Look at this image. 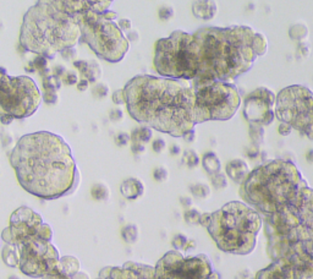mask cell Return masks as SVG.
<instances>
[{"instance_id": "1", "label": "cell", "mask_w": 313, "mask_h": 279, "mask_svg": "<svg viewBox=\"0 0 313 279\" xmlns=\"http://www.w3.org/2000/svg\"><path fill=\"white\" fill-rule=\"evenodd\" d=\"M10 164L22 189L46 201L68 196L80 184L70 146L53 132L24 135L10 153Z\"/></svg>"}, {"instance_id": "2", "label": "cell", "mask_w": 313, "mask_h": 279, "mask_svg": "<svg viewBox=\"0 0 313 279\" xmlns=\"http://www.w3.org/2000/svg\"><path fill=\"white\" fill-rule=\"evenodd\" d=\"M125 105L137 123L174 137L194 129L193 88L186 80L137 75L125 85Z\"/></svg>"}, {"instance_id": "3", "label": "cell", "mask_w": 313, "mask_h": 279, "mask_svg": "<svg viewBox=\"0 0 313 279\" xmlns=\"http://www.w3.org/2000/svg\"><path fill=\"white\" fill-rule=\"evenodd\" d=\"M193 34L199 56L196 81H233L251 70L255 61L267 53L265 34L248 26L199 28Z\"/></svg>"}, {"instance_id": "4", "label": "cell", "mask_w": 313, "mask_h": 279, "mask_svg": "<svg viewBox=\"0 0 313 279\" xmlns=\"http://www.w3.org/2000/svg\"><path fill=\"white\" fill-rule=\"evenodd\" d=\"M81 14L68 0H38L24 14L20 44L24 51L53 58L80 42Z\"/></svg>"}, {"instance_id": "5", "label": "cell", "mask_w": 313, "mask_h": 279, "mask_svg": "<svg viewBox=\"0 0 313 279\" xmlns=\"http://www.w3.org/2000/svg\"><path fill=\"white\" fill-rule=\"evenodd\" d=\"M309 187L299 168L288 159L265 160L250 172L240 185V196L261 214L289 208L296 212Z\"/></svg>"}, {"instance_id": "6", "label": "cell", "mask_w": 313, "mask_h": 279, "mask_svg": "<svg viewBox=\"0 0 313 279\" xmlns=\"http://www.w3.org/2000/svg\"><path fill=\"white\" fill-rule=\"evenodd\" d=\"M199 224L208 230L224 253L247 255L252 253L263 226L260 212L239 201L229 202L212 213H202Z\"/></svg>"}, {"instance_id": "7", "label": "cell", "mask_w": 313, "mask_h": 279, "mask_svg": "<svg viewBox=\"0 0 313 279\" xmlns=\"http://www.w3.org/2000/svg\"><path fill=\"white\" fill-rule=\"evenodd\" d=\"M153 66L162 77L193 80L199 71V56L193 34L172 32L154 44Z\"/></svg>"}, {"instance_id": "8", "label": "cell", "mask_w": 313, "mask_h": 279, "mask_svg": "<svg viewBox=\"0 0 313 279\" xmlns=\"http://www.w3.org/2000/svg\"><path fill=\"white\" fill-rule=\"evenodd\" d=\"M113 11H85L80 17L81 38L98 58L109 63H119L129 51L130 42L114 21Z\"/></svg>"}, {"instance_id": "9", "label": "cell", "mask_w": 313, "mask_h": 279, "mask_svg": "<svg viewBox=\"0 0 313 279\" xmlns=\"http://www.w3.org/2000/svg\"><path fill=\"white\" fill-rule=\"evenodd\" d=\"M194 123L231 119L241 105V95L230 81L192 80Z\"/></svg>"}, {"instance_id": "10", "label": "cell", "mask_w": 313, "mask_h": 279, "mask_svg": "<svg viewBox=\"0 0 313 279\" xmlns=\"http://www.w3.org/2000/svg\"><path fill=\"white\" fill-rule=\"evenodd\" d=\"M42 95L28 76H9L0 81V122L9 125L15 119H26L36 113Z\"/></svg>"}, {"instance_id": "11", "label": "cell", "mask_w": 313, "mask_h": 279, "mask_svg": "<svg viewBox=\"0 0 313 279\" xmlns=\"http://www.w3.org/2000/svg\"><path fill=\"white\" fill-rule=\"evenodd\" d=\"M275 118L313 141V92L302 85L280 91L275 98Z\"/></svg>"}, {"instance_id": "12", "label": "cell", "mask_w": 313, "mask_h": 279, "mask_svg": "<svg viewBox=\"0 0 313 279\" xmlns=\"http://www.w3.org/2000/svg\"><path fill=\"white\" fill-rule=\"evenodd\" d=\"M20 255L19 268L24 275L42 278L49 273L61 272L60 256L51 241L32 236L17 245Z\"/></svg>"}, {"instance_id": "13", "label": "cell", "mask_w": 313, "mask_h": 279, "mask_svg": "<svg viewBox=\"0 0 313 279\" xmlns=\"http://www.w3.org/2000/svg\"><path fill=\"white\" fill-rule=\"evenodd\" d=\"M277 95L268 87L261 86L251 91L243 101L242 114L248 124L268 127L275 119Z\"/></svg>"}, {"instance_id": "14", "label": "cell", "mask_w": 313, "mask_h": 279, "mask_svg": "<svg viewBox=\"0 0 313 279\" xmlns=\"http://www.w3.org/2000/svg\"><path fill=\"white\" fill-rule=\"evenodd\" d=\"M43 218L32 208L22 206L14 211L10 217V223L1 233V240L11 245H20L32 236H37Z\"/></svg>"}, {"instance_id": "15", "label": "cell", "mask_w": 313, "mask_h": 279, "mask_svg": "<svg viewBox=\"0 0 313 279\" xmlns=\"http://www.w3.org/2000/svg\"><path fill=\"white\" fill-rule=\"evenodd\" d=\"M250 167L247 163L241 158H235L226 163L225 165V174L231 181L235 184L241 185L246 180V178L250 174Z\"/></svg>"}, {"instance_id": "16", "label": "cell", "mask_w": 313, "mask_h": 279, "mask_svg": "<svg viewBox=\"0 0 313 279\" xmlns=\"http://www.w3.org/2000/svg\"><path fill=\"white\" fill-rule=\"evenodd\" d=\"M192 14L202 21H211L218 12V6L214 0H194L192 2Z\"/></svg>"}, {"instance_id": "17", "label": "cell", "mask_w": 313, "mask_h": 279, "mask_svg": "<svg viewBox=\"0 0 313 279\" xmlns=\"http://www.w3.org/2000/svg\"><path fill=\"white\" fill-rule=\"evenodd\" d=\"M146 186L139 178H127L120 185V192L129 201H135L144 195Z\"/></svg>"}, {"instance_id": "18", "label": "cell", "mask_w": 313, "mask_h": 279, "mask_svg": "<svg viewBox=\"0 0 313 279\" xmlns=\"http://www.w3.org/2000/svg\"><path fill=\"white\" fill-rule=\"evenodd\" d=\"M75 68L80 71L83 78L88 81V82H97L100 77H102V68H100L99 63L96 60H77L73 61Z\"/></svg>"}, {"instance_id": "19", "label": "cell", "mask_w": 313, "mask_h": 279, "mask_svg": "<svg viewBox=\"0 0 313 279\" xmlns=\"http://www.w3.org/2000/svg\"><path fill=\"white\" fill-rule=\"evenodd\" d=\"M71 4L75 5L81 12L96 11L104 12L108 11L114 0H68Z\"/></svg>"}, {"instance_id": "20", "label": "cell", "mask_w": 313, "mask_h": 279, "mask_svg": "<svg viewBox=\"0 0 313 279\" xmlns=\"http://www.w3.org/2000/svg\"><path fill=\"white\" fill-rule=\"evenodd\" d=\"M97 279H139L134 271L125 267H104Z\"/></svg>"}, {"instance_id": "21", "label": "cell", "mask_w": 313, "mask_h": 279, "mask_svg": "<svg viewBox=\"0 0 313 279\" xmlns=\"http://www.w3.org/2000/svg\"><path fill=\"white\" fill-rule=\"evenodd\" d=\"M201 164L202 167H203L204 172H206L209 177L221 172L220 158H219L218 154H217L216 152H213V151H208V152H206L202 155Z\"/></svg>"}, {"instance_id": "22", "label": "cell", "mask_w": 313, "mask_h": 279, "mask_svg": "<svg viewBox=\"0 0 313 279\" xmlns=\"http://www.w3.org/2000/svg\"><path fill=\"white\" fill-rule=\"evenodd\" d=\"M1 258L5 265L9 266V267L19 268L20 255L17 246L11 245V244H5L1 251Z\"/></svg>"}, {"instance_id": "23", "label": "cell", "mask_w": 313, "mask_h": 279, "mask_svg": "<svg viewBox=\"0 0 313 279\" xmlns=\"http://www.w3.org/2000/svg\"><path fill=\"white\" fill-rule=\"evenodd\" d=\"M60 267L64 275L72 277L76 273L80 272L81 263L75 256H63V257H60Z\"/></svg>"}, {"instance_id": "24", "label": "cell", "mask_w": 313, "mask_h": 279, "mask_svg": "<svg viewBox=\"0 0 313 279\" xmlns=\"http://www.w3.org/2000/svg\"><path fill=\"white\" fill-rule=\"evenodd\" d=\"M130 136H131V142H140L147 145L148 142H151L152 137H153V129L146 127V125H142V127L132 130Z\"/></svg>"}, {"instance_id": "25", "label": "cell", "mask_w": 313, "mask_h": 279, "mask_svg": "<svg viewBox=\"0 0 313 279\" xmlns=\"http://www.w3.org/2000/svg\"><path fill=\"white\" fill-rule=\"evenodd\" d=\"M256 279H284L279 261H274L272 265L265 267V270H261L256 275Z\"/></svg>"}, {"instance_id": "26", "label": "cell", "mask_w": 313, "mask_h": 279, "mask_svg": "<svg viewBox=\"0 0 313 279\" xmlns=\"http://www.w3.org/2000/svg\"><path fill=\"white\" fill-rule=\"evenodd\" d=\"M289 37L291 41L297 42H304L306 41V38L309 37V28L305 24L299 22V24H294L289 28Z\"/></svg>"}, {"instance_id": "27", "label": "cell", "mask_w": 313, "mask_h": 279, "mask_svg": "<svg viewBox=\"0 0 313 279\" xmlns=\"http://www.w3.org/2000/svg\"><path fill=\"white\" fill-rule=\"evenodd\" d=\"M248 135H250V140L252 145L260 147L265 142V127L257 124H248Z\"/></svg>"}, {"instance_id": "28", "label": "cell", "mask_w": 313, "mask_h": 279, "mask_svg": "<svg viewBox=\"0 0 313 279\" xmlns=\"http://www.w3.org/2000/svg\"><path fill=\"white\" fill-rule=\"evenodd\" d=\"M190 192L193 197L199 200H206L211 196V186L206 182H194L189 186Z\"/></svg>"}, {"instance_id": "29", "label": "cell", "mask_w": 313, "mask_h": 279, "mask_svg": "<svg viewBox=\"0 0 313 279\" xmlns=\"http://www.w3.org/2000/svg\"><path fill=\"white\" fill-rule=\"evenodd\" d=\"M122 240L126 244H136L140 239V229L136 224H127L121 230Z\"/></svg>"}, {"instance_id": "30", "label": "cell", "mask_w": 313, "mask_h": 279, "mask_svg": "<svg viewBox=\"0 0 313 279\" xmlns=\"http://www.w3.org/2000/svg\"><path fill=\"white\" fill-rule=\"evenodd\" d=\"M181 163L186 165L189 169H194V168H197L201 164V157H199L196 151L189 148V150H186L182 153Z\"/></svg>"}, {"instance_id": "31", "label": "cell", "mask_w": 313, "mask_h": 279, "mask_svg": "<svg viewBox=\"0 0 313 279\" xmlns=\"http://www.w3.org/2000/svg\"><path fill=\"white\" fill-rule=\"evenodd\" d=\"M91 195H92V197L96 201H107L110 196L109 187L105 184L98 182V184H95L92 186V189H91Z\"/></svg>"}, {"instance_id": "32", "label": "cell", "mask_w": 313, "mask_h": 279, "mask_svg": "<svg viewBox=\"0 0 313 279\" xmlns=\"http://www.w3.org/2000/svg\"><path fill=\"white\" fill-rule=\"evenodd\" d=\"M201 216L202 212L198 208L190 207V208H186V211H185L184 219L190 226H197V224H199V221H201Z\"/></svg>"}, {"instance_id": "33", "label": "cell", "mask_w": 313, "mask_h": 279, "mask_svg": "<svg viewBox=\"0 0 313 279\" xmlns=\"http://www.w3.org/2000/svg\"><path fill=\"white\" fill-rule=\"evenodd\" d=\"M211 182L216 190H224L228 187L229 178L226 177V174L219 172L217 174L211 175Z\"/></svg>"}, {"instance_id": "34", "label": "cell", "mask_w": 313, "mask_h": 279, "mask_svg": "<svg viewBox=\"0 0 313 279\" xmlns=\"http://www.w3.org/2000/svg\"><path fill=\"white\" fill-rule=\"evenodd\" d=\"M189 240L190 239L187 238L185 234L177 233L176 235H174V238L171 239V245H172V248H174V250L181 251V250H185V249H186V245H187V243H189Z\"/></svg>"}, {"instance_id": "35", "label": "cell", "mask_w": 313, "mask_h": 279, "mask_svg": "<svg viewBox=\"0 0 313 279\" xmlns=\"http://www.w3.org/2000/svg\"><path fill=\"white\" fill-rule=\"evenodd\" d=\"M175 11H174V7L169 6V5H163L158 9V17H159L160 21H170V20L174 17Z\"/></svg>"}, {"instance_id": "36", "label": "cell", "mask_w": 313, "mask_h": 279, "mask_svg": "<svg viewBox=\"0 0 313 279\" xmlns=\"http://www.w3.org/2000/svg\"><path fill=\"white\" fill-rule=\"evenodd\" d=\"M33 66L36 68V70H38L42 75H47L49 74L48 69V59L43 55H38L33 60Z\"/></svg>"}, {"instance_id": "37", "label": "cell", "mask_w": 313, "mask_h": 279, "mask_svg": "<svg viewBox=\"0 0 313 279\" xmlns=\"http://www.w3.org/2000/svg\"><path fill=\"white\" fill-rule=\"evenodd\" d=\"M153 178L158 182L167 181V180L169 179V170H168L164 165L157 167L156 169L153 170Z\"/></svg>"}, {"instance_id": "38", "label": "cell", "mask_w": 313, "mask_h": 279, "mask_svg": "<svg viewBox=\"0 0 313 279\" xmlns=\"http://www.w3.org/2000/svg\"><path fill=\"white\" fill-rule=\"evenodd\" d=\"M92 92L96 98L102 100V98H105L108 96V93H109V87H108V85H105V83H97V85L93 87Z\"/></svg>"}, {"instance_id": "39", "label": "cell", "mask_w": 313, "mask_h": 279, "mask_svg": "<svg viewBox=\"0 0 313 279\" xmlns=\"http://www.w3.org/2000/svg\"><path fill=\"white\" fill-rule=\"evenodd\" d=\"M42 100H43L47 104H56L59 101L58 92H54V91H44V93L42 95Z\"/></svg>"}, {"instance_id": "40", "label": "cell", "mask_w": 313, "mask_h": 279, "mask_svg": "<svg viewBox=\"0 0 313 279\" xmlns=\"http://www.w3.org/2000/svg\"><path fill=\"white\" fill-rule=\"evenodd\" d=\"M310 53H311V46H310V43H307L306 41L297 43V56L307 58L310 55Z\"/></svg>"}, {"instance_id": "41", "label": "cell", "mask_w": 313, "mask_h": 279, "mask_svg": "<svg viewBox=\"0 0 313 279\" xmlns=\"http://www.w3.org/2000/svg\"><path fill=\"white\" fill-rule=\"evenodd\" d=\"M131 142V136L127 132H119V134L115 136V143H117L119 147H124V146H127Z\"/></svg>"}, {"instance_id": "42", "label": "cell", "mask_w": 313, "mask_h": 279, "mask_svg": "<svg viewBox=\"0 0 313 279\" xmlns=\"http://www.w3.org/2000/svg\"><path fill=\"white\" fill-rule=\"evenodd\" d=\"M63 82L66 83V85H76L78 82V76L75 71H66L65 75L63 76Z\"/></svg>"}, {"instance_id": "43", "label": "cell", "mask_w": 313, "mask_h": 279, "mask_svg": "<svg viewBox=\"0 0 313 279\" xmlns=\"http://www.w3.org/2000/svg\"><path fill=\"white\" fill-rule=\"evenodd\" d=\"M165 148H167V142L162 137H157L152 141V150L156 153H162Z\"/></svg>"}, {"instance_id": "44", "label": "cell", "mask_w": 313, "mask_h": 279, "mask_svg": "<svg viewBox=\"0 0 313 279\" xmlns=\"http://www.w3.org/2000/svg\"><path fill=\"white\" fill-rule=\"evenodd\" d=\"M112 100L115 104L121 105L125 104V95H124V90H117L112 96Z\"/></svg>"}, {"instance_id": "45", "label": "cell", "mask_w": 313, "mask_h": 279, "mask_svg": "<svg viewBox=\"0 0 313 279\" xmlns=\"http://www.w3.org/2000/svg\"><path fill=\"white\" fill-rule=\"evenodd\" d=\"M109 119L112 120V122H120V120L124 119V112H122L120 108L112 109L109 113Z\"/></svg>"}, {"instance_id": "46", "label": "cell", "mask_w": 313, "mask_h": 279, "mask_svg": "<svg viewBox=\"0 0 313 279\" xmlns=\"http://www.w3.org/2000/svg\"><path fill=\"white\" fill-rule=\"evenodd\" d=\"M291 131L292 127H290L288 123L280 122L279 127H278V132H279V135H282V136H289V135L291 134Z\"/></svg>"}, {"instance_id": "47", "label": "cell", "mask_w": 313, "mask_h": 279, "mask_svg": "<svg viewBox=\"0 0 313 279\" xmlns=\"http://www.w3.org/2000/svg\"><path fill=\"white\" fill-rule=\"evenodd\" d=\"M118 26H119V28L122 32H126L127 33V32L132 29V22L129 19H121L118 21Z\"/></svg>"}, {"instance_id": "48", "label": "cell", "mask_w": 313, "mask_h": 279, "mask_svg": "<svg viewBox=\"0 0 313 279\" xmlns=\"http://www.w3.org/2000/svg\"><path fill=\"white\" fill-rule=\"evenodd\" d=\"M246 155H247L250 159H256V158H258L261 155L260 147L252 145L250 148H247V150H246Z\"/></svg>"}, {"instance_id": "49", "label": "cell", "mask_w": 313, "mask_h": 279, "mask_svg": "<svg viewBox=\"0 0 313 279\" xmlns=\"http://www.w3.org/2000/svg\"><path fill=\"white\" fill-rule=\"evenodd\" d=\"M131 151L136 155L142 154V153L146 152V145L140 142H131Z\"/></svg>"}, {"instance_id": "50", "label": "cell", "mask_w": 313, "mask_h": 279, "mask_svg": "<svg viewBox=\"0 0 313 279\" xmlns=\"http://www.w3.org/2000/svg\"><path fill=\"white\" fill-rule=\"evenodd\" d=\"M61 55L66 59V60H72V58H76V49L75 47L72 48H68L65 51H61Z\"/></svg>"}, {"instance_id": "51", "label": "cell", "mask_w": 313, "mask_h": 279, "mask_svg": "<svg viewBox=\"0 0 313 279\" xmlns=\"http://www.w3.org/2000/svg\"><path fill=\"white\" fill-rule=\"evenodd\" d=\"M182 139H184L185 142L187 143H193L197 139V135H196V131H194V129H191L190 131H187L186 134L182 136Z\"/></svg>"}, {"instance_id": "52", "label": "cell", "mask_w": 313, "mask_h": 279, "mask_svg": "<svg viewBox=\"0 0 313 279\" xmlns=\"http://www.w3.org/2000/svg\"><path fill=\"white\" fill-rule=\"evenodd\" d=\"M42 279H71V277L64 275L63 272H58V273H49V275H46L44 277H42Z\"/></svg>"}, {"instance_id": "53", "label": "cell", "mask_w": 313, "mask_h": 279, "mask_svg": "<svg viewBox=\"0 0 313 279\" xmlns=\"http://www.w3.org/2000/svg\"><path fill=\"white\" fill-rule=\"evenodd\" d=\"M127 41L129 42H137L140 38V34L139 32L135 31V29H131V31L127 32V36H126Z\"/></svg>"}, {"instance_id": "54", "label": "cell", "mask_w": 313, "mask_h": 279, "mask_svg": "<svg viewBox=\"0 0 313 279\" xmlns=\"http://www.w3.org/2000/svg\"><path fill=\"white\" fill-rule=\"evenodd\" d=\"M88 85H90V82H88L87 80H86V78H81V80H78V82H77V88H78V91H86L88 88Z\"/></svg>"}, {"instance_id": "55", "label": "cell", "mask_w": 313, "mask_h": 279, "mask_svg": "<svg viewBox=\"0 0 313 279\" xmlns=\"http://www.w3.org/2000/svg\"><path fill=\"white\" fill-rule=\"evenodd\" d=\"M65 73H66L65 68H64V66H61V65H58V66H55V69H54L53 75L58 76V77H60V78H63V76L65 75Z\"/></svg>"}, {"instance_id": "56", "label": "cell", "mask_w": 313, "mask_h": 279, "mask_svg": "<svg viewBox=\"0 0 313 279\" xmlns=\"http://www.w3.org/2000/svg\"><path fill=\"white\" fill-rule=\"evenodd\" d=\"M180 202H181L182 206L185 207V208H190V207H192V199L189 196H184L180 199Z\"/></svg>"}, {"instance_id": "57", "label": "cell", "mask_w": 313, "mask_h": 279, "mask_svg": "<svg viewBox=\"0 0 313 279\" xmlns=\"http://www.w3.org/2000/svg\"><path fill=\"white\" fill-rule=\"evenodd\" d=\"M181 153V148L179 145H171L170 147V154L171 155H179Z\"/></svg>"}, {"instance_id": "58", "label": "cell", "mask_w": 313, "mask_h": 279, "mask_svg": "<svg viewBox=\"0 0 313 279\" xmlns=\"http://www.w3.org/2000/svg\"><path fill=\"white\" fill-rule=\"evenodd\" d=\"M71 279H90V276L87 275V273H85V272H78V273H76L75 276H72V277H71Z\"/></svg>"}, {"instance_id": "59", "label": "cell", "mask_w": 313, "mask_h": 279, "mask_svg": "<svg viewBox=\"0 0 313 279\" xmlns=\"http://www.w3.org/2000/svg\"><path fill=\"white\" fill-rule=\"evenodd\" d=\"M196 248V241L192 240V239H190L189 243H187L186 245V249H185V251H190V249H194Z\"/></svg>"}, {"instance_id": "60", "label": "cell", "mask_w": 313, "mask_h": 279, "mask_svg": "<svg viewBox=\"0 0 313 279\" xmlns=\"http://www.w3.org/2000/svg\"><path fill=\"white\" fill-rule=\"evenodd\" d=\"M306 159L307 162L313 163V148H311V150L306 153Z\"/></svg>"}, {"instance_id": "61", "label": "cell", "mask_w": 313, "mask_h": 279, "mask_svg": "<svg viewBox=\"0 0 313 279\" xmlns=\"http://www.w3.org/2000/svg\"><path fill=\"white\" fill-rule=\"evenodd\" d=\"M9 279H20V278L17 277V276H11V277H10Z\"/></svg>"}]
</instances>
